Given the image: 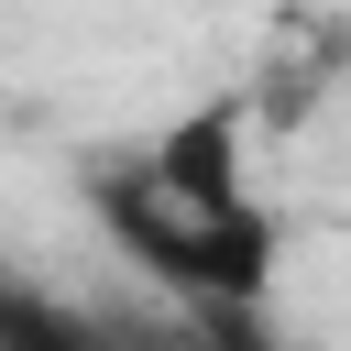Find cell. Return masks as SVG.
<instances>
[{
  "label": "cell",
  "mask_w": 351,
  "mask_h": 351,
  "mask_svg": "<svg viewBox=\"0 0 351 351\" xmlns=\"http://www.w3.org/2000/svg\"><path fill=\"white\" fill-rule=\"evenodd\" d=\"M88 208H99V230H110L176 307H230V296H263V285H274V219H263L252 197H197V186H176L154 154L88 165Z\"/></svg>",
  "instance_id": "cell-1"
},
{
  "label": "cell",
  "mask_w": 351,
  "mask_h": 351,
  "mask_svg": "<svg viewBox=\"0 0 351 351\" xmlns=\"http://www.w3.org/2000/svg\"><path fill=\"white\" fill-rule=\"evenodd\" d=\"M241 132H252V99H208V110H186V121L154 143V165H165L176 186H197V197H252V186H241Z\"/></svg>",
  "instance_id": "cell-2"
},
{
  "label": "cell",
  "mask_w": 351,
  "mask_h": 351,
  "mask_svg": "<svg viewBox=\"0 0 351 351\" xmlns=\"http://www.w3.org/2000/svg\"><path fill=\"white\" fill-rule=\"evenodd\" d=\"M0 351H121V340H110V318H99V307H77V296H55V285L0 274Z\"/></svg>",
  "instance_id": "cell-3"
},
{
  "label": "cell",
  "mask_w": 351,
  "mask_h": 351,
  "mask_svg": "<svg viewBox=\"0 0 351 351\" xmlns=\"http://www.w3.org/2000/svg\"><path fill=\"white\" fill-rule=\"evenodd\" d=\"M197 340H208V351H285V340H274V318H263V296L197 307Z\"/></svg>",
  "instance_id": "cell-4"
}]
</instances>
